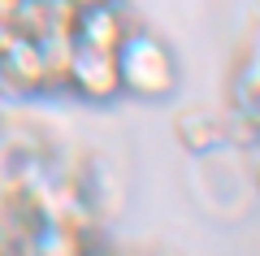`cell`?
I'll use <instances>...</instances> for the list:
<instances>
[{
	"instance_id": "cell-5",
	"label": "cell",
	"mask_w": 260,
	"mask_h": 256,
	"mask_svg": "<svg viewBox=\"0 0 260 256\" xmlns=\"http://www.w3.org/2000/svg\"><path fill=\"white\" fill-rule=\"evenodd\" d=\"M78 5L70 0H18V26L26 39L52 35V31H74Z\"/></svg>"
},
{
	"instance_id": "cell-3",
	"label": "cell",
	"mask_w": 260,
	"mask_h": 256,
	"mask_svg": "<svg viewBox=\"0 0 260 256\" xmlns=\"http://www.w3.org/2000/svg\"><path fill=\"white\" fill-rule=\"evenodd\" d=\"M126 18L113 0H95V5H83L74 13V44L87 48H104V52H117V44L126 39Z\"/></svg>"
},
{
	"instance_id": "cell-2",
	"label": "cell",
	"mask_w": 260,
	"mask_h": 256,
	"mask_svg": "<svg viewBox=\"0 0 260 256\" xmlns=\"http://www.w3.org/2000/svg\"><path fill=\"white\" fill-rule=\"evenodd\" d=\"M65 82H70V87H74L78 96H87V100H113V96L121 92V78H117V56H113V52H104V48L74 44V56H70Z\"/></svg>"
},
{
	"instance_id": "cell-6",
	"label": "cell",
	"mask_w": 260,
	"mask_h": 256,
	"mask_svg": "<svg viewBox=\"0 0 260 256\" xmlns=\"http://www.w3.org/2000/svg\"><path fill=\"white\" fill-rule=\"evenodd\" d=\"M39 61H44V78L48 87H61L65 70H70V56H74V31H52V35H39Z\"/></svg>"
},
{
	"instance_id": "cell-7",
	"label": "cell",
	"mask_w": 260,
	"mask_h": 256,
	"mask_svg": "<svg viewBox=\"0 0 260 256\" xmlns=\"http://www.w3.org/2000/svg\"><path fill=\"white\" fill-rule=\"evenodd\" d=\"M239 78H243V82H256V87H260V31L251 35V52H247V65H243Z\"/></svg>"
},
{
	"instance_id": "cell-9",
	"label": "cell",
	"mask_w": 260,
	"mask_h": 256,
	"mask_svg": "<svg viewBox=\"0 0 260 256\" xmlns=\"http://www.w3.org/2000/svg\"><path fill=\"white\" fill-rule=\"evenodd\" d=\"M87 256H91V252H87Z\"/></svg>"
},
{
	"instance_id": "cell-1",
	"label": "cell",
	"mask_w": 260,
	"mask_h": 256,
	"mask_svg": "<svg viewBox=\"0 0 260 256\" xmlns=\"http://www.w3.org/2000/svg\"><path fill=\"white\" fill-rule=\"evenodd\" d=\"M117 78H121V92L139 96V100H165L178 82V65L174 52H169L160 39L152 35H126L117 44Z\"/></svg>"
},
{
	"instance_id": "cell-8",
	"label": "cell",
	"mask_w": 260,
	"mask_h": 256,
	"mask_svg": "<svg viewBox=\"0 0 260 256\" xmlns=\"http://www.w3.org/2000/svg\"><path fill=\"white\" fill-rule=\"evenodd\" d=\"M70 5H78V9H83V5H95V0H70Z\"/></svg>"
},
{
	"instance_id": "cell-4",
	"label": "cell",
	"mask_w": 260,
	"mask_h": 256,
	"mask_svg": "<svg viewBox=\"0 0 260 256\" xmlns=\"http://www.w3.org/2000/svg\"><path fill=\"white\" fill-rule=\"evenodd\" d=\"M0 82L9 92H18V96H30V92H44L48 87L35 39H18L9 52H0Z\"/></svg>"
}]
</instances>
